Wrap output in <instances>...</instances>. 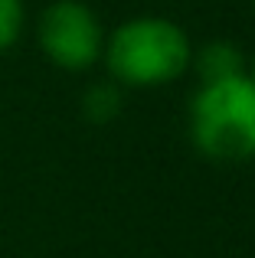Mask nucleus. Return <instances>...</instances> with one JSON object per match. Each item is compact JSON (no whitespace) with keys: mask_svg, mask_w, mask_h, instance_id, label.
<instances>
[{"mask_svg":"<svg viewBox=\"0 0 255 258\" xmlns=\"http://www.w3.org/2000/svg\"><path fill=\"white\" fill-rule=\"evenodd\" d=\"M102 62L121 88H164L190 72V33L170 17H131L105 36Z\"/></svg>","mask_w":255,"mask_h":258,"instance_id":"nucleus-1","label":"nucleus"},{"mask_svg":"<svg viewBox=\"0 0 255 258\" xmlns=\"http://www.w3.org/2000/svg\"><path fill=\"white\" fill-rule=\"evenodd\" d=\"M186 131L213 164H252L255 160V82L245 76L206 82L193 92L186 108Z\"/></svg>","mask_w":255,"mask_h":258,"instance_id":"nucleus-2","label":"nucleus"},{"mask_svg":"<svg viewBox=\"0 0 255 258\" xmlns=\"http://www.w3.org/2000/svg\"><path fill=\"white\" fill-rule=\"evenodd\" d=\"M105 26L85 0H52L36 20V43L46 62L66 72H85L102 62Z\"/></svg>","mask_w":255,"mask_h":258,"instance_id":"nucleus-3","label":"nucleus"},{"mask_svg":"<svg viewBox=\"0 0 255 258\" xmlns=\"http://www.w3.org/2000/svg\"><path fill=\"white\" fill-rule=\"evenodd\" d=\"M190 69H197L200 85H206V82H223V79L245 76L249 59H245V52L232 39H210L200 49H193Z\"/></svg>","mask_w":255,"mask_h":258,"instance_id":"nucleus-4","label":"nucleus"},{"mask_svg":"<svg viewBox=\"0 0 255 258\" xmlns=\"http://www.w3.org/2000/svg\"><path fill=\"white\" fill-rule=\"evenodd\" d=\"M121 108H124L121 85H115L111 79L108 82H95L82 92V114L92 124H111L121 114Z\"/></svg>","mask_w":255,"mask_h":258,"instance_id":"nucleus-5","label":"nucleus"},{"mask_svg":"<svg viewBox=\"0 0 255 258\" xmlns=\"http://www.w3.org/2000/svg\"><path fill=\"white\" fill-rule=\"evenodd\" d=\"M26 30V4L23 0H0V52L13 49Z\"/></svg>","mask_w":255,"mask_h":258,"instance_id":"nucleus-6","label":"nucleus"},{"mask_svg":"<svg viewBox=\"0 0 255 258\" xmlns=\"http://www.w3.org/2000/svg\"><path fill=\"white\" fill-rule=\"evenodd\" d=\"M245 72H249V79L255 82V56H249V69H245Z\"/></svg>","mask_w":255,"mask_h":258,"instance_id":"nucleus-7","label":"nucleus"},{"mask_svg":"<svg viewBox=\"0 0 255 258\" xmlns=\"http://www.w3.org/2000/svg\"><path fill=\"white\" fill-rule=\"evenodd\" d=\"M252 4H255V0H252Z\"/></svg>","mask_w":255,"mask_h":258,"instance_id":"nucleus-8","label":"nucleus"}]
</instances>
